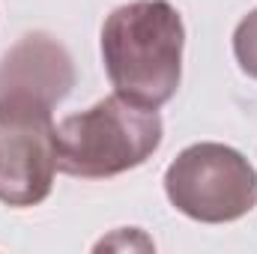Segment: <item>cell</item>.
Returning a JSON list of instances; mask_svg holds the SVG:
<instances>
[{
  "instance_id": "obj_2",
  "label": "cell",
  "mask_w": 257,
  "mask_h": 254,
  "mask_svg": "<svg viewBox=\"0 0 257 254\" xmlns=\"http://www.w3.org/2000/svg\"><path fill=\"white\" fill-rule=\"evenodd\" d=\"M162 144L159 108L108 96L90 111L57 123V171L81 180H108L144 165Z\"/></svg>"
},
{
  "instance_id": "obj_5",
  "label": "cell",
  "mask_w": 257,
  "mask_h": 254,
  "mask_svg": "<svg viewBox=\"0 0 257 254\" xmlns=\"http://www.w3.org/2000/svg\"><path fill=\"white\" fill-rule=\"evenodd\" d=\"M72 87V54L51 33H27L0 57V108L54 111Z\"/></svg>"
},
{
  "instance_id": "obj_3",
  "label": "cell",
  "mask_w": 257,
  "mask_h": 254,
  "mask_svg": "<svg viewBox=\"0 0 257 254\" xmlns=\"http://www.w3.org/2000/svg\"><path fill=\"white\" fill-rule=\"evenodd\" d=\"M165 194L192 221H236L257 203V171L239 150L200 141L168 165Z\"/></svg>"
},
{
  "instance_id": "obj_1",
  "label": "cell",
  "mask_w": 257,
  "mask_h": 254,
  "mask_svg": "<svg viewBox=\"0 0 257 254\" xmlns=\"http://www.w3.org/2000/svg\"><path fill=\"white\" fill-rule=\"evenodd\" d=\"M183 15L168 0H132L117 6L102 27L105 72L128 102L162 108L183 78Z\"/></svg>"
},
{
  "instance_id": "obj_4",
  "label": "cell",
  "mask_w": 257,
  "mask_h": 254,
  "mask_svg": "<svg viewBox=\"0 0 257 254\" xmlns=\"http://www.w3.org/2000/svg\"><path fill=\"white\" fill-rule=\"evenodd\" d=\"M54 132V111L0 108V200L6 206H36L51 194Z\"/></svg>"
},
{
  "instance_id": "obj_6",
  "label": "cell",
  "mask_w": 257,
  "mask_h": 254,
  "mask_svg": "<svg viewBox=\"0 0 257 254\" xmlns=\"http://www.w3.org/2000/svg\"><path fill=\"white\" fill-rule=\"evenodd\" d=\"M233 54H236L239 69L248 78H257V9L248 12L236 24V30H233Z\"/></svg>"
}]
</instances>
